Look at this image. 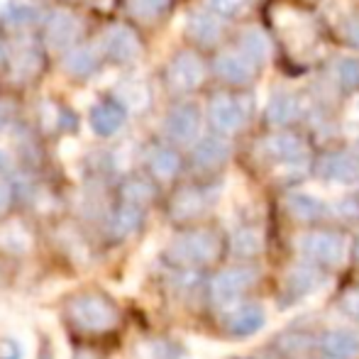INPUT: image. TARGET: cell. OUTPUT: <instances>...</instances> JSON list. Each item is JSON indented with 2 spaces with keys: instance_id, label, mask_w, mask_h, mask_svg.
<instances>
[{
  "instance_id": "cell-7",
  "label": "cell",
  "mask_w": 359,
  "mask_h": 359,
  "mask_svg": "<svg viewBox=\"0 0 359 359\" xmlns=\"http://www.w3.org/2000/svg\"><path fill=\"white\" fill-rule=\"evenodd\" d=\"M201 130V110L194 103H181L166 115L164 120V133L169 140L179 144H189L198 137Z\"/></svg>"
},
{
  "instance_id": "cell-40",
  "label": "cell",
  "mask_w": 359,
  "mask_h": 359,
  "mask_svg": "<svg viewBox=\"0 0 359 359\" xmlns=\"http://www.w3.org/2000/svg\"><path fill=\"white\" fill-rule=\"evenodd\" d=\"M337 210H340L345 217H350V220H357L359 217V201L357 198H345Z\"/></svg>"
},
{
  "instance_id": "cell-36",
  "label": "cell",
  "mask_w": 359,
  "mask_h": 359,
  "mask_svg": "<svg viewBox=\"0 0 359 359\" xmlns=\"http://www.w3.org/2000/svg\"><path fill=\"white\" fill-rule=\"evenodd\" d=\"M340 308H342V313H345V316L352 318V320H359V286L350 288V291L342 296Z\"/></svg>"
},
{
  "instance_id": "cell-44",
  "label": "cell",
  "mask_w": 359,
  "mask_h": 359,
  "mask_svg": "<svg viewBox=\"0 0 359 359\" xmlns=\"http://www.w3.org/2000/svg\"><path fill=\"white\" fill-rule=\"evenodd\" d=\"M10 164H13V159H10L8 151H5L3 147H0V171H8Z\"/></svg>"
},
{
  "instance_id": "cell-47",
  "label": "cell",
  "mask_w": 359,
  "mask_h": 359,
  "mask_svg": "<svg viewBox=\"0 0 359 359\" xmlns=\"http://www.w3.org/2000/svg\"><path fill=\"white\" fill-rule=\"evenodd\" d=\"M357 257H359V240H357Z\"/></svg>"
},
{
  "instance_id": "cell-37",
  "label": "cell",
  "mask_w": 359,
  "mask_h": 359,
  "mask_svg": "<svg viewBox=\"0 0 359 359\" xmlns=\"http://www.w3.org/2000/svg\"><path fill=\"white\" fill-rule=\"evenodd\" d=\"M166 345L164 342H142L137 347V359H164Z\"/></svg>"
},
{
  "instance_id": "cell-39",
  "label": "cell",
  "mask_w": 359,
  "mask_h": 359,
  "mask_svg": "<svg viewBox=\"0 0 359 359\" xmlns=\"http://www.w3.org/2000/svg\"><path fill=\"white\" fill-rule=\"evenodd\" d=\"M76 154H79V142H76V140L67 137L59 142V156H62V159L69 161V159H74Z\"/></svg>"
},
{
  "instance_id": "cell-25",
  "label": "cell",
  "mask_w": 359,
  "mask_h": 359,
  "mask_svg": "<svg viewBox=\"0 0 359 359\" xmlns=\"http://www.w3.org/2000/svg\"><path fill=\"white\" fill-rule=\"evenodd\" d=\"M286 205L291 210V215L298 217V220H318V217L327 213V205L311 194H291Z\"/></svg>"
},
{
  "instance_id": "cell-22",
  "label": "cell",
  "mask_w": 359,
  "mask_h": 359,
  "mask_svg": "<svg viewBox=\"0 0 359 359\" xmlns=\"http://www.w3.org/2000/svg\"><path fill=\"white\" fill-rule=\"evenodd\" d=\"M298 115H301V100L291 93L274 95L271 103H269V108H266V120H269L271 125H276V128L298 120Z\"/></svg>"
},
{
  "instance_id": "cell-31",
  "label": "cell",
  "mask_w": 359,
  "mask_h": 359,
  "mask_svg": "<svg viewBox=\"0 0 359 359\" xmlns=\"http://www.w3.org/2000/svg\"><path fill=\"white\" fill-rule=\"evenodd\" d=\"M335 81L342 90H359V59H340L335 64Z\"/></svg>"
},
{
  "instance_id": "cell-17",
  "label": "cell",
  "mask_w": 359,
  "mask_h": 359,
  "mask_svg": "<svg viewBox=\"0 0 359 359\" xmlns=\"http://www.w3.org/2000/svg\"><path fill=\"white\" fill-rule=\"evenodd\" d=\"M125 125V113L123 108L113 103H100L95 108H90V130L100 137H113L115 133H120Z\"/></svg>"
},
{
  "instance_id": "cell-11",
  "label": "cell",
  "mask_w": 359,
  "mask_h": 359,
  "mask_svg": "<svg viewBox=\"0 0 359 359\" xmlns=\"http://www.w3.org/2000/svg\"><path fill=\"white\" fill-rule=\"evenodd\" d=\"M318 174L332 184H357L359 156L352 151H330L318 161Z\"/></svg>"
},
{
  "instance_id": "cell-4",
  "label": "cell",
  "mask_w": 359,
  "mask_h": 359,
  "mask_svg": "<svg viewBox=\"0 0 359 359\" xmlns=\"http://www.w3.org/2000/svg\"><path fill=\"white\" fill-rule=\"evenodd\" d=\"M259 151H262V156H266V159L274 161V164L291 166V169L306 166V159H308V149H306V144H303V140L288 133H276V135H271V137L262 140Z\"/></svg>"
},
{
  "instance_id": "cell-26",
  "label": "cell",
  "mask_w": 359,
  "mask_h": 359,
  "mask_svg": "<svg viewBox=\"0 0 359 359\" xmlns=\"http://www.w3.org/2000/svg\"><path fill=\"white\" fill-rule=\"evenodd\" d=\"M147 161H149V169L151 174L156 176V179H174L176 171H179L181 161H179V154H176L174 149H169V147H154V149L149 151V156H147Z\"/></svg>"
},
{
  "instance_id": "cell-43",
  "label": "cell",
  "mask_w": 359,
  "mask_h": 359,
  "mask_svg": "<svg viewBox=\"0 0 359 359\" xmlns=\"http://www.w3.org/2000/svg\"><path fill=\"white\" fill-rule=\"evenodd\" d=\"M8 123H10V105L0 100V133L8 128Z\"/></svg>"
},
{
  "instance_id": "cell-27",
  "label": "cell",
  "mask_w": 359,
  "mask_h": 359,
  "mask_svg": "<svg viewBox=\"0 0 359 359\" xmlns=\"http://www.w3.org/2000/svg\"><path fill=\"white\" fill-rule=\"evenodd\" d=\"M140 222H142V210H140L137 205L125 203L115 210L113 220H110V232H113L115 237H128L137 230Z\"/></svg>"
},
{
  "instance_id": "cell-20",
  "label": "cell",
  "mask_w": 359,
  "mask_h": 359,
  "mask_svg": "<svg viewBox=\"0 0 359 359\" xmlns=\"http://www.w3.org/2000/svg\"><path fill=\"white\" fill-rule=\"evenodd\" d=\"M208 196L201 189H184L176 194L174 203H171V215L176 220H189V217L201 215L205 208H208Z\"/></svg>"
},
{
  "instance_id": "cell-32",
  "label": "cell",
  "mask_w": 359,
  "mask_h": 359,
  "mask_svg": "<svg viewBox=\"0 0 359 359\" xmlns=\"http://www.w3.org/2000/svg\"><path fill=\"white\" fill-rule=\"evenodd\" d=\"M171 0H128V10L142 22L156 20L161 13H166Z\"/></svg>"
},
{
  "instance_id": "cell-18",
  "label": "cell",
  "mask_w": 359,
  "mask_h": 359,
  "mask_svg": "<svg viewBox=\"0 0 359 359\" xmlns=\"http://www.w3.org/2000/svg\"><path fill=\"white\" fill-rule=\"evenodd\" d=\"M323 276L316 266L311 264H296L286 274V296L288 298H303L308 293H313L320 286Z\"/></svg>"
},
{
  "instance_id": "cell-2",
  "label": "cell",
  "mask_w": 359,
  "mask_h": 359,
  "mask_svg": "<svg viewBox=\"0 0 359 359\" xmlns=\"http://www.w3.org/2000/svg\"><path fill=\"white\" fill-rule=\"evenodd\" d=\"M72 313V320L79 327L88 332H103L118 323V311L113 308V303L105 301L103 296H95V293H83V296H76L69 306Z\"/></svg>"
},
{
  "instance_id": "cell-45",
  "label": "cell",
  "mask_w": 359,
  "mask_h": 359,
  "mask_svg": "<svg viewBox=\"0 0 359 359\" xmlns=\"http://www.w3.org/2000/svg\"><path fill=\"white\" fill-rule=\"evenodd\" d=\"M3 59H5V44L0 42V62H3Z\"/></svg>"
},
{
  "instance_id": "cell-42",
  "label": "cell",
  "mask_w": 359,
  "mask_h": 359,
  "mask_svg": "<svg viewBox=\"0 0 359 359\" xmlns=\"http://www.w3.org/2000/svg\"><path fill=\"white\" fill-rule=\"evenodd\" d=\"M345 34H347V39H350L352 44H357V47H359V20H347V22H345Z\"/></svg>"
},
{
  "instance_id": "cell-13",
  "label": "cell",
  "mask_w": 359,
  "mask_h": 359,
  "mask_svg": "<svg viewBox=\"0 0 359 359\" xmlns=\"http://www.w3.org/2000/svg\"><path fill=\"white\" fill-rule=\"evenodd\" d=\"M266 325V313L257 303H247V306L237 308L230 318H227V330L235 337H250L259 332Z\"/></svg>"
},
{
  "instance_id": "cell-29",
  "label": "cell",
  "mask_w": 359,
  "mask_h": 359,
  "mask_svg": "<svg viewBox=\"0 0 359 359\" xmlns=\"http://www.w3.org/2000/svg\"><path fill=\"white\" fill-rule=\"evenodd\" d=\"M29 245H32L29 232L25 230L20 222H8V225L0 227V247H3V250L20 255V252H27Z\"/></svg>"
},
{
  "instance_id": "cell-1",
  "label": "cell",
  "mask_w": 359,
  "mask_h": 359,
  "mask_svg": "<svg viewBox=\"0 0 359 359\" xmlns=\"http://www.w3.org/2000/svg\"><path fill=\"white\" fill-rule=\"evenodd\" d=\"M220 252V242L210 230H194L179 235L176 240H171L169 245V259L176 264H205V262L215 259Z\"/></svg>"
},
{
  "instance_id": "cell-21",
  "label": "cell",
  "mask_w": 359,
  "mask_h": 359,
  "mask_svg": "<svg viewBox=\"0 0 359 359\" xmlns=\"http://www.w3.org/2000/svg\"><path fill=\"white\" fill-rule=\"evenodd\" d=\"M98 47L93 44H81V47L69 49V54L64 57V72L72 76H88L98 67Z\"/></svg>"
},
{
  "instance_id": "cell-3",
  "label": "cell",
  "mask_w": 359,
  "mask_h": 359,
  "mask_svg": "<svg viewBox=\"0 0 359 359\" xmlns=\"http://www.w3.org/2000/svg\"><path fill=\"white\" fill-rule=\"evenodd\" d=\"M301 252L308 259L337 266L347 259V240L337 232H311L301 237Z\"/></svg>"
},
{
  "instance_id": "cell-6",
  "label": "cell",
  "mask_w": 359,
  "mask_h": 359,
  "mask_svg": "<svg viewBox=\"0 0 359 359\" xmlns=\"http://www.w3.org/2000/svg\"><path fill=\"white\" fill-rule=\"evenodd\" d=\"M203 76H205V67L196 54L191 52H181L171 59L169 69H166V79H169V86L174 90H194L203 83Z\"/></svg>"
},
{
  "instance_id": "cell-15",
  "label": "cell",
  "mask_w": 359,
  "mask_h": 359,
  "mask_svg": "<svg viewBox=\"0 0 359 359\" xmlns=\"http://www.w3.org/2000/svg\"><path fill=\"white\" fill-rule=\"evenodd\" d=\"M13 79L18 81H25V79H32V76L39 74L42 69V54L37 52L29 39H20L15 44V52H13Z\"/></svg>"
},
{
  "instance_id": "cell-8",
  "label": "cell",
  "mask_w": 359,
  "mask_h": 359,
  "mask_svg": "<svg viewBox=\"0 0 359 359\" xmlns=\"http://www.w3.org/2000/svg\"><path fill=\"white\" fill-rule=\"evenodd\" d=\"M208 115H210V123L217 133H237L242 125L247 123V108L240 98H232V95H215L210 100V108H208Z\"/></svg>"
},
{
  "instance_id": "cell-12",
  "label": "cell",
  "mask_w": 359,
  "mask_h": 359,
  "mask_svg": "<svg viewBox=\"0 0 359 359\" xmlns=\"http://www.w3.org/2000/svg\"><path fill=\"white\" fill-rule=\"evenodd\" d=\"M255 69L257 64L252 59H247L242 52H225L215 59V74L222 81L235 86H245L255 79Z\"/></svg>"
},
{
  "instance_id": "cell-33",
  "label": "cell",
  "mask_w": 359,
  "mask_h": 359,
  "mask_svg": "<svg viewBox=\"0 0 359 359\" xmlns=\"http://www.w3.org/2000/svg\"><path fill=\"white\" fill-rule=\"evenodd\" d=\"M123 196H125V203L137 205L140 208V205L149 203V201L154 198V189H151V184H147L144 179H133L123 186Z\"/></svg>"
},
{
  "instance_id": "cell-23",
  "label": "cell",
  "mask_w": 359,
  "mask_h": 359,
  "mask_svg": "<svg viewBox=\"0 0 359 359\" xmlns=\"http://www.w3.org/2000/svg\"><path fill=\"white\" fill-rule=\"evenodd\" d=\"M118 100L133 113H142L151 103V90L142 79H130L118 88Z\"/></svg>"
},
{
  "instance_id": "cell-35",
  "label": "cell",
  "mask_w": 359,
  "mask_h": 359,
  "mask_svg": "<svg viewBox=\"0 0 359 359\" xmlns=\"http://www.w3.org/2000/svg\"><path fill=\"white\" fill-rule=\"evenodd\" d=\"M245 8V0H210V10L217 18H230Z\"/></svg>"
},
{
  "instance_id": "cell-28",
  "label": "cell",
  "mask_w": 359,
  "mask_h": 359,
  "mask_svg": "<svg viewBox=\"0 0 359 359\" xmlns=\"http://www.w3.org/2000/svg\"><path fill=\"white\" fill-rule=\"evenodd\" d=\"M0 359H29V340L18 330L0 332Z\"/></svg>"
},
{
  "instance_id": "cell-5",
  "label": "cell",
  "mask_w": 359,
  "mask_h": 359,
  "mask_svg": "<svg viewBox=\"0 0 359 359\" xmlns=\"http://www.w3.org/2000/svg\"><path fill=\"white\" fill-rule=\"evenodd\" d=\"M259 271L255 266H232V269H225L213 279V298L217 303H232L247 291V288L255 286Z\"/></svg>"
},
{
  "instance_id": "cell-10",
  "label": "cell",
  "mask_w": 359,
  "mask_h": 359,
  "mask_svg": "<svg viewBox=\"0 0 359 359\" xmlns=\"http://www.w3.org/2000/svg\"><path fill=\"white\" fill-rule=\"evenodd\" d=\"M100 44H103V52L115 62H135L142 54V44H140L137 34L125 25H113L105 29Z\"/></svg>"
},
{
  "instance_id": "cell-24",
  "label": "cell",
  "mask_w": 359,
  "mask_h": 359,
  "mask_svg": "<svg viewBox=\"0 0 359 359\" xmlns=\"http://www.w3.org/2000/svg\"><path fill=\"white\" fill-rule=\"evenodd\" d=\"M240 52L245 54L247 59H252L255 64L264 62V59L271 54V42H269V37H266L264 29H259V27L245 29L240 37Z\"/></svg>"
},
{
  "instance_id": "cell-46",
  "label": "cell",
  "mask_w": 359,
  "mask_h": 359,
  "mask_svg": "<svg viewBox=\"0 0 359 359\" xmlns=\"http://www.w3.org/2000/svg\"><path fill=\"white\" fill-rule=\"evenodd\" d=\"M5 3H8V0H0V10H3V5H5Z\"/></svg>"
},
{
  "instance_id": "cell-14",
  "label": "cell",
  "mask_w": 359,
  "mask_h": 359,
  "mask_svg": "<svg viewBox=\"0 0 359 359\" xmlns=\"http://www.w3.org/2000/svg\"><path fill=\"white\" fill-rule=\"evenodd\" d=\"M189 37L196 39L198 44H205V47H210V44H215L217 39L222 37V20L217 18L215 13H205V10H198V13H194L189 18Z\"/></svg>"
},
{
  "instance_id": "cell-9",
  "label": "cell",
  "mask_w": 359,
  "mask_h": 359,
  "mask_svg": "<svg viewBox=\"0 0 359 359\" xmlns=\"http://www.w3.org/2000/svg\"><path fill=\"white\" fill-rule=\"evenodd\" d=\"M83 32V22L79 15L69 13V10H57L52 13L47 22V44L54 52H64V49L74 47V42Z\"/></svg>"
},
{
  "instance_id": "cell-38",
  "label": "cell",
  "mask_w": 359,
  "mask_h": 359,
  "mask_svg": "<svg viewBox=\"0 0 359 359\" xmlns=\"http://www.w3.org/2000/svg\"><path fill=\"white\" fill-rule=\"evenodd\" d=\"M42 113H39V118H42V123H44V128L47 130H54L59 125V108L54 103H49V100H44L42 103Z\"/></svg>"
},
{
  "instance_id": "cell-34",
  "label": "cell",
  "mask_w": 359,
  "mask_h": 359,
  "mask_svg": "<svg viewBox=\"0 0 359 359\" xmlns=\"http://www.w3.org/2000/svg\"><path fill=\"white\" fill-rule=\"evenodd\" d=\"M5 20L10 27H25V25H32L37 20V10L32 5H15V10Z\"/></svg>"
},
{
  "instance_id": "cell-41",
  "label": "cell",
  "mask_w": 359,
  "mask_h": 359,
  "mask_svg": "<svg viewBox=\"0 0 359 359\" xmlns=\"http://www.w3.org/2000/svg\"><path fill=\"white\" fill-rule=\"evenodd\" d=\"M10 201H13V191H10V186L5 184L3 179H0V215H3L5 210H8Z\"/></svg>"
},
{
  "instance_id": "cell-16",
  "label": "cell",
  "mask_w": 359,
  "mask_h": 359,
  "mask_svg": "<svg viewBox=\"0 0 359 359\" xmlns=\"http://www.w3.org/2000/svg\"><path fill=\"white\" fill-rule=\"evenodd\" d=\"M323 352H325L330 359H350V357H357L359 355V335L352 330H330L323 335V342H320Z\"/></svg>"
},
{
  "instance_id": "cell-30",
  "label": "cell",
  "mask_w": 359,
  "mask_h": 359,
  "mask_svg": "<svg viewBox=\"0 0 359 359\" xmlns=\"http://www.w3.org/2000/svg\"><path fill=\"white\" fill-rule=\"evenodd\" d=\"M262 250V235L255 227H240L232 237V252L237 257H255Z\"/></svg>"
},
{
  "instance_id": "cell-19",
  "label": "cell",
  "mask_w": 359,
  "mask_h": 359,
  "mask_svg": "<svg viewBox=\"0 0 359 359\" xmlns=\"http://www.w3.org/2000/svg\"><path fill=\"white\" fill-rule=\"evenodd\" d=\"M230 156V144L220 137H203L194 149V164L196 169H215Z\"/></svg>"
}]
</instances>
